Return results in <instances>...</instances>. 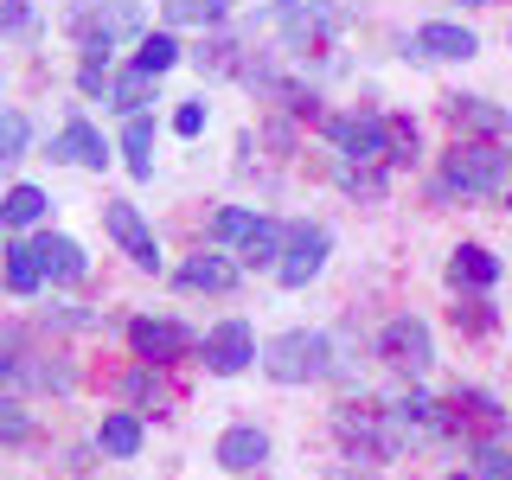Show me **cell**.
Segmentation results:
<instances>
[{
  "label": "cell",
  "mask_w": 512,
  "mask_h": 480,
  "mask_svg": "<svg viewBox=\"0 0 512 480\" xmlns=\"http://www.w3.org/2000/svg\"><path fill=\"white\" fill-rule=\"evenodd\" d=\"M122 391L135 397V404H160V384H154V365H141V372L122 378Z\"/></svg>",
  "instance_id": "obj_31"
},
{
  "label": "cell",
  "mask_w": 512,
  "mask_h": 480,
  "mask_svg": "<svg viewBox=\"0 0 512 480\" xmlns=\"http://www.w3.org/2000/svg\"><path fill=\"white\" fill-rule=\"evenodd\" d=\"M250 359H256V333L244 327V320H224V327L205 333V365H212L218 378H237Z\"/></svg>",
  "instance_id": "obj_10"
},
{
  "label": "cell",
  "mask_w": 512,
  "mask_h": 480,
  "mask_svg": "<svg viewBox=\"0 0 512 480\" xmlns=\"http://www.w3.org/2000/svg\"><path fill=\"white\" fill-rule=\"evenodd\" d=\"M448 480H474V474H448Z\"/></svg>",
  "instance_id": "obj_35"
},
{
  "label": "cell",
  "mask_w": 512,
  "mask_h": 480,
  "mask_svg": "<svg viewBox=\"0 0 512 480\" xmlns=\"http://www.w3.org/2000/svg\"><path fill=\"white\" fill-rule=\"evenodd\" d=\"M32 141V122L20 116V109H0V160H20Z\"/></svg>",
  "instance_id": "obj_27"
},
{
  "label": "cell",
  "mask_w": 512,
  "mask_h": 480,
  "mask_svg": "<svg viewBox=\"0 0 512 480\" xmlns=\"http://www.w3.org/2000/svg\"><path fill=\"white\" fill-rule=\"evenodd\" d=\"M474 7H480V0H474Z\"/></svg>",
  "instance_id": "obj_36"
},
{
  "label": "cell",
  "mask_w": 512,
  "mask_h": 480,
  "mask_svg": "<svg viewBox=\"0 0 512 480\" xmlns=\"http://www.w3.org/2000/svg\"><path fill=\"white\" fill-rule=\"evenodd\" d=\"M448 282H455V288H474V295H480V288L500 282V256L480 250V244H461L455 256H448Z\"/></svg>",
  "instance_id": "obj_15"
},
{
  "label": "cell",
  "mask_w": 512,
  "mask_h": 480,
  "mask_svg": "<svg viewBox=\"0 0 512 480\" xmlns=\"http://www.w3.org/2000/svg\"><path fill=\"white\" fill-rule=\"evenodd\" d=\"M506 186V154L487 148V141H455L448 148V167H442V199L448 192H468V199H487V192Z\"/></svg>",
  "instance_id": "obj_2"
},
{
  "label": "cell",
  "mask_w": 512,
  "mask_h": 480,
  "mask_svg": "<svg viewBox=\"0 0 512 480\" xmlns=\"http://www.w3.org/2000/svg\"><path fill=\"white\" fill-rule=\"evenodd\" d=\"M378 359L391 365V372H404V378H423L429 365H436V340H429V320H416V314L384 320V333H378Z\"/></svg>",
  "instance_id": "obj_3"
},
{
  "label": "cell",
  "mask_w": 512,
  "mask_h": 480,
  "mask_svg": "<svg viewBox=\"0 0 512 480\" xmlns=\"http://www.w3.org/2000/svg\"><path fill=\"white\" fill-rule=\"evenodd\" d=\"M442 109H448V122H455L461 135H480V141H487V135H506V109L487 103V96H448Z\"/></svg>",
  "instance_id": "obj_14"
},
{
  "label": "cell",
  "mask_w": 512,
  "mask_h": 480,
  "mask_svg": "<svg viewBox=\"0 0 512 480\" xmlns=\"http://www.w3.org/2000/svg\"><path fill=\"white\" fill-rule=\"evenodd\" d=\"M269 461V436L256 423H231L218 436V468H231V474H250V468H263Z\"/></svg>",
  "instance_id": "obj_12"
},
{
  "label": "cell",
  "mask_w": 512,
  "mask_h": 480,
  "mask_svg": "<svg viewBox=\"0 0 512 480\" xmlns=\"http://www.w3.org/2000/svg\"><path fill=\"white\" fill-rule=\"evenodd\" d=\"M333 180L346 192H359V199H384V173L378 167H359V160H333Z\"/></svg>",
  "instance_id": "obj_25"
},
{
  "label": "cell",
  "mask_w": 512,
  "mask_h": 480,
  "mask_svg": "<svg viewBox=\"0 0 512 480\" xmlns=\"http://www.w3.org/2000/svg\"><path fill=\"white\" fill-rule=\"evenodd\" d=\"M474 480H512V448L500 436H487L474 448Z\"/></svg>",
  "instance_id": "obj_26"
},
{
  "label": "cell",
  "mask_w": 512,
  "mask_h": 480,
  "mask_svg": "<svg viewBox=\"0 0 512 480\" xmlns=\"http://www.w3.org/2000/svg\"><path fill=\"white\" fill-rule=\"evenodd\" d=\"M96 448H103V455H116V461L141 455V416L135 410H109L103 429H96Z\"/></svg>",
  "instance_id": "obj_17"
},
{
  "label": "cell",
  "mask_w": 512,
  "mask_h": 480,
  "mask_svg": "<svg viewBox=\"0 0 512 480\" xmlns=\"http://www.w3.org/2000/svg\"><path fill=\"white\" fill-rule=\"evenodd\" d=\"M173 135H205V103H180V109H173Z\"/></svg>",
  "instance_id": "obj_32"
},
{
  "label": "cell",
  "mask_w": 512,
  "mask_h": 480,
  "mask_svg": "<svg viewBox=\"0 0 512 480\" xmlns=\"http://www.w3.org/2000/svg\"><path fill=\"white\" fill-rule=\"evenodd\" d=\"M122 154H128V173H135V180H154V122L148 116H128Z\"/></svg>",
  "instance_id": "obj_20"
},
{
  "label": "cell",
  "mask_w": 512,
  "mask_h": 480,
  "mask_svg": "<svg viewBox=\"0 0 512 480\" xmlns=\"http://www.w3.org/2000/svg\"><path fill=\"white\" fill-rule=\"evenodd\" d=\"M135 64H141V71H154V77H167L173 64H180V39H173V32H141Z\"/></svg>",
  "instance_id": "obj_22"
},
{
  "label": "cell",
  "mask_w": 512,
  "mask_h": 480,
  "mask_svg": "<svg viewBox=\"0 0 512 480\" xmlns=\"http://www.w3.org/2000/svg\"><path fill=\"white\" fill-rule=\"evenodd\" d=\"M327 250H333L327 224H295V231H288V250H282V263H276L282 288H308V282L320 276V269H327Z\"/></svg>",
  "instance_id": "obj_6"
},
{
  "label": "cell",
  "mask_w": 512,
  "mask_h": 480,
  "mask_svg": "<svg viewBox=\"0 0 512 480\" xmlns=\"http://www.w3.org/2000/svg\"><path fill=\"white\" fill-rule=\"evenodd\" d=\"M237 250H244V263H250V269H276V263H282V250H288V237H282V224H276V218H256V231H250Z\"/></svg>",
  "instance_id": "obj_18"
},
{
  "label": "cell",
  "mask_w": 512,
  "mask_h": 480,
  "mask_svg": "<svg viewBox=\"0 0 512 480\" xmlns=\"http://www.w3.org/2000/svg\"><path fill=\"white\" fill-rule=\"evenodd\" d=\"M154 84H160V77L135 64V71H122L116 84H109V96H116V109H122V116H141V109L154 103Z\"/></svg>",
  "instance_id": "obj_21"
},
{
  "label": "cell",
  "mask_w": 512,
  "mask_h": 480,
  "mask_svg": "<svg viewBox=\"0 0 512 480\" xmlns=\"http://www.w3.org/2000/svg\"><path fill=\"white\" fill-rule=\"evenodd\" d=\"M128 346H135L141 365H173V359H186V352H192V333L180 327V320L141 314V320H128Z\"/></svg>",
  "instance_id": "obj_7"
},
{
  "label": "cell",
  "mask_w": 512,
  "mask_h": 480,
  "mask_svg": "<svg viewBox=\"0 0 512 480\" xmlns=\"http://www.w3.org/2000/svg\"><path fill=\"white\" fill-rule=\"evenodd\" d=\"M52 160H71V167L103 173V167H109V148H103V135H96L84 116H71V122L58 128V141H52Z\"/></svg>",
  "instance_id": "obj_11"
},
{
  "label": "cell",
  "mask_w": 512,
  "mask_h": 480,
  "mask_svg": "<svg viewBox=\"0 0 512 480\" xmlns=\"http://www.w3.org/2000/svg\"><path fill=\"white\" fill-rule=\"evenodd\" d=\"M416 58H474L480 52V39L468 26H448V20H429V26H416Z\"/></svg>",
  "instance_id": "obj_13"
},
{
  "label": "cell",
  "mask_w": 512,
  "mask_h": 480,
  "mask_svg": "<svg viewBox=\"0 0 512 480\" xmlns=\"http://www.w3.org/2000/svg\"><path fill=\"white\" fill-rule=\"evenodd\" d=\"M410 160H416V122L391 116V167H410Z\"/></svg>",
  "instance_id": "obj_30"
},
{
  "label": "cell",
  "mask_w": 512,
  "mask_h": 480,
  "mask_svg": "<svg viewBox=\"0 0 512 480\" xmlns=\"http://www.w3.org/2000/svg\"><path fill=\"white\" fill-rule=\"evenodd\" d=\"M327 141L340 148V160L384 167L391 160V116H327Z\"/></svg>",
  "instance_id": "obj_4"
},
{
  "label": "cell",
  "mask_w": 512,
  "mask_h": 480,
  "mask_svg": "<svg viewBox=\"0 0 512 480\" xmlns=\"http://www.w3.org/2000/svg\"><path fill=\"white\" fill-rule=\"evenodd\" d=\"M0 32H32V7H26V0H0Z\"/></svg>",
  "instance_id": "obj_34"
},
{
  "label": "cell",
  "mask_w": 512,
  "mask_h": 480,
  "mask_svg": "<svg viewBox=\"0 0 512 480\" xmlns=\"http://www.w3.org/2000/svg\"><path fill=\"white\" fill-rule=\"evenodd\" d=\"M96 26H109L122 39V32H141V0H103L96 7Z\"/></svg>",
  "instance_id": "obj_28"
},
{
  "label": "cell",
  "mask_w": 512,
  "mask_h": 480,
  "mask_svg": "<svg viewBox=\"0 0 512 480\" xmlns=\"http://www.w3.org/2000/svg\"><path fill=\"white\" fill-rule=\"evenodd\" d=\"M103 224H109V237L128 250V263L135 269H160V244H154V231H148V218L135 212V205H103Z\"/></svg>",
  "instance_id": "obj_8"
},
{
  "label": "cell",
  "mask_w": 512,
  "mask_h": 480,
  "mask_svg": "<svg viewBox=\"0 0 512 480\" xmlns=\"http://www.w3.org/2000/svg\"><path fill=\"white\" fill-rule=\"evenodd\" d=\"M160 13H167L173 26H199V32H212L231 20V0H160Z\"/></svg>",
  "instance_id": "obj_19"
},
{
  "label": "cell",
  "mask_w": 512,
  "mask_h": 480,
  "mask_svg": "<svg viewBox=\"0 0 512 480\" xmlns=\"http://www.w3.org/2000/svg\"><path fill=\"white\" fill-rule=\"evenodd\" d=\"M263 372L276 384H314V378L333 372V340L327 333H308V327L276 333V340L263 346Z\"/></svg>",
  "instance_id": "obj_1"
},
{
  "label": "cell",
  "mask_w": 512,
  "mask_h": 480,
  "mask_svg": "<svg viewBox=\"0 0 512 480\" xmlns=\"http://www.w3.org/2000/svg\"><path fill=\"white\" fill-rule=\"evenodd\" d=\"M32 250H39V269H45V282H58V288H77L90 276V256L77 237H58V231H39L32 237Z\"/></svg>",
  "instance_id": "obj_9"
},
{
  "label": "cell",
  "mask_w": 512,
  "mask_h": 480,
  "mask_svg": "<svg viewBox=\"0 0 512 480\" xmlns=\"http://www.w3.org/2000/svg\"><path fill=\"white\" fill-rule=\"evenodd\" d=\"M333 32H346V13L327 7V0H295V7H282V39H288V52H327Z\"/></svg>",
  "instance_id": "obj_5"
},
{
  "label": "cell",
  "mask_w": 512,
  "mask_h": 480,
  "mask_svg": "<svg viewBox=\"0 0 512 480\" xmlns=\"http://www.w3.org/2000/svg\"><path fill=\"white\" fill-rule=\"evenodd\" d=\"M26 436V410L13 397H0V442H20Z\"/></svg>",
  "instance_id": "obj_33"
},
{
  "label": "cell",
  "mask_w": 512,
  "mask_h": 480,
  "mask_svg": "<svg viewBox=\"0 0 512 480\" xmlns=\"http://www.w3.org/2000/svg\"><path fill=\"white\" fill-rule=\"evenodd\" d=\"M250 231H256V212H244V205H224V212L212 218V237H218V244H244Z\"/></svg>",
  "instance_id": "obj_29"
},
{
  "label": "cell",
  "mask_w": 512,
  "mask_h": 480,
  "mask_svg": "<svg viewBox=\"0 0 512 480\" xmlns=\"http://www.w3.org/2000/svg\"><path fill=\"white\" fill-rule=\"evenodd\" d=\"M45 205H52V199H45L39 186H13L7 199H0V218H7V224H20V231H26V224H39V218H45Z\"/></svg>",
  "instance_id": "obj_23"
},
{
  "label": "cell",
  "mask_w": 512,
  "mask_h": 480,
  "mask_svg": "<svg viewBox=\"0 0 512 480\" xmlns=\"http://www.w3.org/2000/svg\"><path fill=\"white\" fill-rule=\"evenodd\" d=\"M180 288H192V295H224V288H237V263H224V256H186L180 276H173Z\"/></svg>",
  "instance_id": "obj_16"
},
{
  "label": "cell",
  "mask_w": 512,
  "mask_h": 480,
  "mask_svg": "<svg viewBox=\"0 0 512 480\" xmlns=\"http://www.w3.org/2000/svg\"><path fill=\"white\" fill-rule=\"evenodd\" d=\"M39 282H45L39 250H32V244H13V250H7V288H13V295H32Z\"/></svg>",
  "instance_id": "obj_24"
}]
</instances>
